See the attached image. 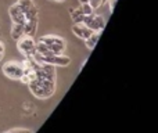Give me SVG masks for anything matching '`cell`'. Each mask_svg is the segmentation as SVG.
<instances>
[{
  "mask_svg": "<svg viewBox=\"0 0 158 133\" xmlns=\"http://www.w3.org/2000/svg\"><path fill=\"white\" fill-rule=\"evenodd\" d=\"M39 42L44 43L47 46V49L53 53V54H63L64 50H65L67 44H65V40L63 38L57 35H46V36H42L39 39Z\"/></svg>",
  "mask_w": 158,
  "mask_h": 133,
  "instance_id": "cell-3",
  "label": "cell"
},
{
  "mask_svg": "<svg viewBox=\"0 0 158 133\" xmlns=\"http://www.w3.org/2000/svg\"><path fill=\"white\" fill-rule=\"evenodd\" d=\"M24 36V25L22 24H13L11 27V38L14 40H18Z\"/></svg>",
  "mask_w": 158,
  "mask_h": 133,
  "instance_id": "cell-10",
  "label": "cell"
},
{
  "mask_svg": "<svg viewBox=\"0 0 158 133\" xmlns=\"http://www.w3.org/2000/svg\"><path fill=\"white\" fill-rule=\"evenodd\" d=\"M82 24H85L89 29H92L93 32H101L106 28V19L98 14H90V15H85Z\"/></svg>",
  "mask_w": 158,
  "mask_h": 133,
  "instance_id": "cell-5",
  "label": "cell"
},
{
  "mask_svg": "<svg viewBox=\"0 0 158 133\" xmlns=\"http://www.w3.org/2000/svg\"><path fill=\"white\" fill-rule=\"evenodd\" d=\"M32 58L36 63L42 64H50L54 67H65L71 63V58L67 57L64 54H50V56H40L38 52H35V54L32 56Z\"/></svg>",
  "mask_w": 158,
  "mask_h": 133,
  "instance_id": "cell-2",
  "label": "cell"
},
{
  "mask_svg": "<svg viewBox=\"0 0 158 133\" xmlns=\"http://www.w3.org/2000/svg\"><path fill=\"white\" fill-rule=\"evenodd\" d=\"M53 2H57V3H63V2H65V0H53Z\"/></svg>",
  "mask_w": 158,
  "mask_h": 133,
  "instance_id": "cell-19",
  "label": "cell"
},
{
  "mask_svg": "<svg viewBox=\"0 0 158 133\" xmlns=\"http://www.w3.org/2000/svg\"><path fill=\"white\" fill-rule=\"evenodd\" d=\"M3 73L10 79H15L19 81L24 73V68H22L21 63H15V61H8L3 65Z\"/></svg>",
  "mask_w": 158,
  "mask_h": 133,
  "instance_id": "cell-6",
  "label": "cell"
},
{
  "mask_svg": "<svg viewBox=\"0 0 158 133\" xmlns=\"http://www.w3.org/2000/svg\"><path fill=\"white\" fill-rule=\"evenodd\" d=\"M3 52H4V44L0 42V53H3Z\"/></svg>",
  "mask_w": 158,
  "mask_h": 133,
  "instance_id": "cell-17",
  "label": "cell"
},
{
  "mask_svg": "<svg viewBox=\"0 0 158 133\" xmlns=\"http://www.w3.org/2000/svg\"><path fill=\"white\" fill-rule=\"evenodd\" d=\"M36 28H38V18L25 21V24H24V35L33 36L36 33Z\"/></svg>",
  "mask_w": 158,
  "mask_h": 133,
  "instance_id": "cell-9",
  "label": "cell"
},
{
  "mask_svg": "<svg viewBox=\"0 0 158 133\" xmlns=\"http://www.w3.org/2000/svg\"><path fill=\"white\" fill-rule=\"evenodd\" d=\"M72 32H74L79 39L86 40V39L93 33V31L89 29V28H87L85 24H74V25H72Z\"/></svg>",
  "mask_w": 158,
  "mask_h": 133,
  "instance_id": "cell-8",
  "label": "cell"
},
{
  "mask_svg": "<svg viewBox=\"0 0 158 133\" xmlns=\"http://www.w3.org/2000/svg\"><path fill=\"white\" fill-rule=\"evenodd\" d=\"M18 50L25 56V58H32V56L36 52V42L33 40V36L24 35L21 39L17 40Z\"/></svg>",
  "mask_w": 158,
  "mask_h": 133,
  "instance_id": "cell-4",
  "label": "cell"
},
{
  "mask_svg": "<svg viewBox=\"0 0 158 133\" xmlns=\"http://www.w3.org/2000/svg\"><path fill=\"white\" fill-rule=\"evenodd\" d=\"M38 13H39L38 7H36L35 4L31 6V7L24 13L25 14V19H27V21H29V19H36L38 18Z\"/></svg>",
  "mask_w": 158,
  "mask_h": 133,
  "instance_id": "cell-13",
  "label": "cell"
},
{
  "mask_svg": "<svg viewBox=\"0 0 158 133\" xmlns=\"http://www.w3.org/2000/svg\"><path fill=\"white\" fill-rule=\"evenodd\" d=\"M100 36H101V32H93L92 35L89 36V38L85 40V44H86V47L87 49H94V46L97 44V42H98V39H100Z\"/></svg>",
  "mask_w": 158,
  "mask_h": 133,
  "instance_id": "cell-11",
  "label": "cell"
},
{
  "mask_svg": "<svg viewBox=\"0 0 158 133\" xmlns=\"http://www.w3.org/2000/svg\"><path fill=\"white\" fill-rule=\"evenodd\" d=\"M81 10H82V13H83L85 15H90V14L94 13V8H93L92 6L89 4V3H85V4H82L81 6Z\"/></svg>",
  "mask_w": 158,
  "mask_h": 133,
  "instance_id": "cell-15",
  "label": "cell"
},
{
  "mask_svg": "<svg viewBox=\"0 0 158 133\" xmlns=\"http://www.w3.org/2000/svg\"><path fill=\"white\" fill-rule=\"evenodd\" d=\"M107 2L110 3V11L112 13V11H114V8H115V4H117L118 0H107Z\"/></svg>",
  "mask_w": 158,
  "mask_h": 133,
  "instance_id": "cell-16",
  "label": "cell"
},
{
  "mask_svg": "<svg viewBox=\"0 0 158 133\" xmlns=\"http://www.w3.org/2000/svg\"><path fill=\"white\" fill-rule=\"evenodd\" d=\"M8 13H10V18H11V21H13V24H22L24 25L25 24V14H24V11L19 8V6L17 4H13L10 7V10H8Z\"/></svg>",
  "mask_w": 158,
  "mask_h": 133,
  "instance_id": "cell-7",
  "label": "cell"
},
{
  "mask_svg": "<svg viewBox=\"0 0 158 133\" xmlns=\"http://www.w3.org/2000/svg\"><path fill=\"white\" fill-rule=\"evenodd\" d=\"M81 2V4H85V3H89V0H79Z\"/></svg>",
  "mask_w": 158,
  "mask_h": 133,
  "instance_id": "cell-18",
  "label": "cell"
},
{
  "mask_svg": "<svg viewBox=\"0 0 158 133\" xmlns=\"http://www.w3.org/2000/svg\"><path fill=\"white\" fill-rule=\"evenodd\" d=\"M69 13H71V18H72V21H74L75 24H82L85 14L82 13L81 7H79V8H74V10L71 8V10H69Z\"/></svg>",
  "mask_w": 158,
  "mask_h": 133,
  "instance_id": "cell-12",
  "label": "cell"
},
{
  "mask_svg": "<svg viewBox=\"0 0 158 133\" xmlns=\"http://www.w3.org/2000/svg\"><path fill=\"white\" fill-rule=\"evenodd\" d=\"M2 56H3V53H0V60H2Z\"/></svg>",
  "mask_w": 158,
  "mask_h": 133,
  "instance_id": "cell-20",
  "label": "cell"
},
{
  "mask_svg": "<svg viewBox=\"0 0 158 133\" xmlns=\"http://www.w3.org/2000/svg\"><path fill=\"white\" fill-rule=\"evenodd\" d=\"M32 63H33V68H35V79L28 83L32 94L38 98H42V100L52 97L56 90L54 65L36 63L33 58Z\"/></svg>",
  "mask_w": 158,
  "mask_h": 133,
  "instance_id": "cell-1",
  "label": "cell"
},
{
  "mask_svg": "<svg viewBox=\"0 0 158 133\" xmlns=\"http://www.w3.org/2000/svg\"><path fill=\"white\" fill-rule=\"evenodd\" d=\"M17 4H18L19 8H21V10L25 13V11H27L31 6H33V0H18V2H17Z\"/></svg>",
  "mask_w": 158,
  "mask_h": 133,
  "instance_id": "cell-14",
  "label": "cell"
}]
</instances>
